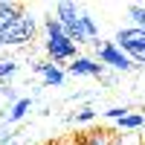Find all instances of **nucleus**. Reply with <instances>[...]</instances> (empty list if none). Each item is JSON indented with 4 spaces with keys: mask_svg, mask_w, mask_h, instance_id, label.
Listing matches in <instances>:
<instances>
[{
    "mask_svg": "<svg viewBox=\"0 0 145 145\" xmlns=\"http://www.w3.org/2000/svg\"><path fill=\"white\" fill-rule=\"evenodd\" d=\"M35 32H38L35 18L29 15V12H23V15L12 23L3 35H0V41H3V46H23V44H29L35 38Z\"/></svg>",
    "mask_w": 145,
    "mask_h": 145,
    "instance_id": "f257e3e1",
    "label": "nucleus"
},
{
    "mask_svg": "<svg viewBox=\"0 0 145 145\" xmlns=\"http://www.w3.org/2000/svg\"><path fill=\"white\" fill-rule=\"evenodd\" d=\"M96 61H99L102 67H113V70H119V72H131V70L137 67L113 41H102V44L96 41Z\"/></svg>",
    "mask_w": 145,
    "mask_h": 145,
    "instance_id": "f03ea898",
    "label": "nucleus"
},
{
    "mask_svg": "<svg viewBox=\"0 0 145 145\" xmlns=\"http://www.w3.org/2000/svg\"><path fill=\"white\" fill-rule=\"evenodd\" d=\"M44 46H46V55L52 58V64H64V61L78 58V44H72L64 32H50Z\"/></svg>",
    "mask_w": 145,
    "mask_h": 145,
    "instance_id": "7ed1b4c3",
    "label": "nucleus"
},
{
    "mask_svg": "<svg viewBox=\"0 0 145 145\" xmlns=\"http://www.w3.org/2000/svg\"><path fill=\"white\" fill-rule=\"evenodd\" d=\"M67 72H70V76H84V78H102V76H105V67L96 61V58L78 55L76 61H70Z\"/></svg>",
    "mask_w": 145,
    "mask_h": 145,
    "instance_id": "20e7f679",
    "label": "nucleus"
},
{
    "mask_svg": "<svg viewBox=\"0 0 145 145\" xmlns=\"http://www.w3.org/2000/svg\"><path fill=\"white\" fill-rule=\"evenodd\" d=\"M35 72H41V78H44L46 87H61L64 78H67V72L58 64H52V61H38L35 64Z\"/></svg>",
    "mask_w": 145,
    "mask_h": 145,
    "instance_id": "39448f33",
    "label": "nucleus"
},
{
    "mask_svg": "<svg viewBox=\"0 0 145 145\" xmlns=\"http://www.w3.org/2000/svg\"><path fill=\"white\" fill-rule=\"evenodd\" d=\"M23 12L26 9H23V3H18V0H0V35L15 23Z\"/></svg>",
    "mask_w": 145,
    "mask_h": 145,
    "instance_id": "423d86ee",
    "label": "nucleus"
},
{
    "mask_svg": "<svg viewBox=\"0 0 145 145\" xmlns=\"http://www.w3.org/2000/svg\"><path fill=\"white\" fill-rule=\"evenodd\" d=\"M78 18H81V6H76V3H58L55 6V20L61 23L64 29H70V26H76L78 23Z\"/></svg>",
    "mask_w": 145,
    "mask_h": 145,
    "instance_id": "0eeeda50",
    "label": "nucleus"
},
{
    "mask_svg": "<svg viewBox=\"0 0 145 145\" xmlns=\"http://www.w3.org/2000/svg\"><path fill=\"white\" fill-rule=\"evenodd\" d=\"M78 145H116V139H113V131H87L81 139H78Z\"/></svg>",
    "mask_w": 145,
    "mask_h": 145,
    "instance_id": "6e6552de",
    "label": "nucleus"
},
{
    "mask_svg": "<svg viewBox=\"0 0 145 145\" xmlns=\"http://www.w3.org/2000/svg\"><path fill=\"white\" fill-rule=\"evenodd\" d=\"M116 128H119V134H131V131H139V128H145V116L142 113H128L125 119H119L116 122Z\"/></svg>",
    "mask_w": 145,
    "mask_h": 145,
    "instance_id": "1a4fd4ad",
    "label": "nucleus"
},
{
    "mask_svg": "<svg viewBox=\"0 0 145 145\" xmlns=\"http://www.w3.org/2000/svg\"><path fill=\"white\" fill-rule=\"evenodd\" d=\"M29 107H32V99H26V96H23V99H18L15 105H12V110H9V116H6V122H18V119H23L29 113Z\"/></svg>",
    "mask_w": 145,
    "mask_h": 145,
    "instance_id": "9d476101",
    "label": "nucleus"
},
{
    "mask_svg": "<svg viewBox=\"0 0 145 145\" xmlns=\"http://www.w3.org/2000/svg\"><path fill=\"white\" fill-rule=\"evenodd\" d=\"M18 72V61L15 58H0V84H9Z\"/></svg>",
    "mask_w": 145,
    "mask_h": 145,
    "instance_id": "9b49d317",
    "label": "nucleus"
},
{
    "mask_svg": "<svg viewBox=\"0 0 145 145\" xmlns=\"http://www.w3.org/2000/svg\"><path fill=\"white\" fill-rule=\"evenodd\" d=\"M128 18L134 20V26H137V29H142V32H145V6L131 3V6H128Z\"/></svg>",
    "mask_w": 145,
    "mask_h": 145,
    "instance_id": "f8f14e48",
    "label": "nucleus"
},
{
    "mask_svg": "<svg viewBox=\"0 0 145 145\" xmlns=\"http://www.w3.org/2000/svg\"><path fill=\"white\" fill-rule=\"evenodd\" d=\"M81 20H84V29H87V38L96 41V38H99V23H96V18L90 15V12L81 9Z\"/></svg>",
    "mask_w": 145,
    "mask_h": 145,
    "instance_id": "ddd939ff",
    "label": "nucleus"
},
{
    "mask_svg": "<svg viewBox=\"0 0 145 145\" xmlns=\"http://www.w3.org/2000/svg\"><path fill=\"white\" fill-rule=\"evenodd\" d=\"M93 119H96V110H93V107H81V110L76 113V122H78V125H84V122H93Z\"/></svg>",
    "mask_w": 145,
    "mask_h": 145,
    "instance_id": "4468645a",
    "label": "nucleus"
},
{
    "mask_svg": "<svg viewBox=\"0 0 145 145\" xmlns=\"http://www.w3.org/2000/svg\"><path fill=\"white\" fill-rule=\"evenodd\" d=\"M131 113V107H110V110H105V116L107 119H116V122H119V119H125Z\"/></svg>",
    "mask_w": 145,
    "mask_h": 145,
    "instance_id": "2eb2a0df",
    "label": "nucleus"
},
{
    "mask_svg": "<svg viewBox=\"0 0 145 145\" xmlns=\"http://www.w3.org/2000/svg\"><path fill=\"white\" fill-rule=\"evenodd\" d=\"M131 61H134V64H145V50L134 52V55H131Z\"/></svg>",
    "mask_w": 145,
    "mask_h": 145,
    "instance_id": "dca6fc26",
    "label": "nucleus"
},
{
    "mask_svg": "<svg viewBox=\"0 0 145 145\" xmlns=\"http://www.w3.org/2000/svg\"><path fill=\"white\" fill-rule=\"evenodd\" d=\"M0 50H3V41H0Z\"/></svg>",
    "mask_w": 145,
    "mask_h": 145,
    "instance_id": "f3484780",
    "label": "nucleus"
}]
</instances>
